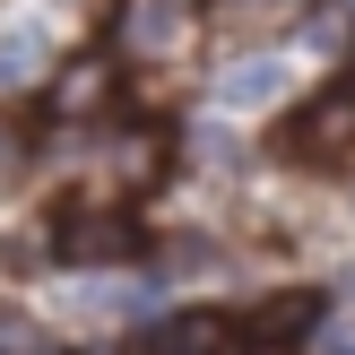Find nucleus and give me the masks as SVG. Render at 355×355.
<instances>
[{
	"label": "nucleus",
	"instance_id": "obj_1",
	"mask_svg": "<svg viewBox=\"0 0 355 355\" xmlns=\"http://www.w3.org/2000/svg\"><path fill=\"white\" fill-rule=\"evenodd\" d=\"M277 148L304 156V165H338V156H355V87H321V96L277 130Z\"/></svg>",
	"mask_w": 355,
	"mask_h": 355
},
{
	"label": "nucleus",
	"instance_id": "obj_6",
	"mask_svg": "<svg viewBox=\"0 0 355 355\" xmlns=\"http://www.w3.org/2000/svg\"><path fill=\"white\" fill-rule=\"evenodd\" d=\"M277 87H286V61H243V69H225V104H269Z\"/></svg>",
	"mask_w": 355,
	"mask_h": 355
},
{
	"label": "nucleus",
	"instance_id": "obj_7",
	"mask_svg": "<svg viewBox=\"0 0 355 355\" xmlns=\"http://www.w3.org/2000/svg\"><path fill=\"white\" fill-rule=\"evenodd\" d=\"M329 355H355V338H329Z\"/></svg>",
	"mask_w": 355,
	"mask_h": 355
},
{
	"label": "nucleus",
	"instance_id": "obj_5",
	"mask_svg": "<svg viewBox=\"0 0 355 355\" xmlns=\"http://www.w3.org/2000/svg\"><path fill=\"white\" fill-rule=\"evenodd\" d=\"M104 96H113V69H104V61H69V69H61V87H52V113L78 121V113H96Z\"/></svg>",
	"mask_w": 355,
	"mask_h": 355
},
{
	"label": "nucleus",
	"instance_id": "obj_2",
	"mask_svg": "<svg viewBox=\"0 0 355 355\" xmlns=\"http://www.w3.org/2000/svg\"><path fill=\"white\" fill-rule=\"evenodd\" d=\"M139 234L121 217H104V208H69L61 217V260H130Z\"/></svg>",
	"mask_w": 355,
	"mask_h": 355
},
{
	"label": "nucleus",
	"instance_id": "obj_4",
	"mask_svg": "<svg viewBox=\"0 0 355 355\" xmlns=\"http://www.w3.org/2000/svg\"><path fill=\"white\" fill-rule=\"evenodd\" d=\"M148 355H234V321L225 312H182L148 338Z\"/></svg>",
	"mask_w": 355,
	"mask_h": 355
},
{
	"label": "nucleus",
	"instance_id": "obj_3",
	"mask_svg": "<svg viewBox=\"0 0 355 355\" xmlns=\"http://www.w3.org/2000/svg\"><path fill=\"white\" fill-rule=\"evenodd\" d=\"M191 26V0H130L121 9V44L139 52V61H156V52H173Z\"/></svg>",
	"mask_w": 355,
	"mask_h": 355
}]
</instances>
